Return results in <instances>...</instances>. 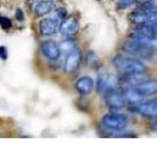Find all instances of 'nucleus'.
I'll use <instances>...</instances> for the list:
<instances>
[{
	"label": "nucleus",
	"instance_id": "9b49d317",
	"mask_svg": "<svg viewBox=\"0 0 157 147\" xmlns=\"http://www.w3.org/2000/svg\"><path fill=\"white\" fill-rule=\"evenodd\" d=\"M80 28L78 21L74 17H66L59 24V32L62 36H72Z\"/></svg>",
	"mask_w": 157,
	"mask_h": 147
},
{
	"label": "nucleus",
	"instance_id": "423d86ee",
	"mask_svg": "<svg viewBox=\"0 0 157 147\" xmlns=\"http://www.w3.org/2000/svg\"><path fill=\"white\" fill-rule=\"evenodd\" d=\"M135 111L145 118L157 117V98L146 100L135 106Z\"/></svg>",
	"mask_w": 157,
	"mask_h": 147
},
{
	"label": "nucleus",
	"instance_id": "6ab92c4d",
	"mask_svg": "<svg viewBox=\"0 0 157 147\" xmlns=\"http://www.w3.org/2000/svg\"><path fill=\"white\" fill-rule=\"evenodd\" d=\"M56 15H57V18L58 19H62L64 20L66 18L67 16V11H66V9H64V8H59L56 10Z\"/></svg>",
	"mask_w": 157,
	"mask_h": 147
},
{
	"label": "nucleus",
	"instance_id": "f3484780",
	"mask_svg": "<svg viewBox=\"0 0 157 147\" xmlns=\"http://www.w3.org/2000/svg\"><path fill=\"white\" fill-rule=\"evenodd\" d=\"M139 9L142 10H157V0H144Z\"/></svg>",
	"mask_w": 157,
	"mask_h": 147
},
{
	"label": "nucleus",
	"instance_id": "2eb2a0df",
	"mask_svg": "<svg viewBox=\"0 0 157 147\" xmlns=\"http://www.w3.org/2000/svg\"><path fill=\"white\" fill-rule=\"evenodd\" d=\"M78 48L77 43L75 42V40H71V39H68V40L63 41L60 44V49H61V52H65L67 54H69L70 52L74 51L75 49Z\"/></svg>",
	"mask_w": 157,
	"mask_h": 147
},
{
	"label": "nucleus",
	"instance_id": "39448f33",
	"mask_svg": "<svg viewBox=\"0 0 157 147\" xmlns=\"http://www.w3.org/2000/svg\"><path fill=\"white\" fill-rule=\"evenodd\" d=\"M118 85V78L110 73H103L98 77L96 82V89L101 93L114 91Z\"/></svg>",
	"mask_w": 157,
	"mask_h": 147
},
{
	"label": "nucleus",
	"instance_id": "4468645a",
	"mask_svg": "<svg viewBox=\"0 0 157 147\" xmlns=\"http://www.w3.org/2000/svg\"><path fill=\"white\" fill-rule=\"evenodd\" d=\"M54 9V3L51 0H41L34 7V13L37 17H43Z\"/></svg>",
	"mask_w": 157,
	"mask_h": 147
},
{
	"label": "nucleus",
	"instance_id": "f257e3e1",
	"mask_svg": "<svg viewBox=\"0 0 157 147\" xmlns=\"http://www.w3.org/2000/svg\"><path fill=\"white\" fill-rule=\"evenodd\" d=\"M113 64L121 73L129 76L142 75L147 71V67L144 63L132 57L117 55L113 59Z\"/></svg>",
	"mask_w": 157,
	"mask_h": 147
},
{
	"label": "nucleus",
	"instance_id": "5701e85b",
	"mask_svg": "<svg viewBox=\"0 0 157 147\" xmlns=\"http://www.w3.org/2000/svg\"><path fill=\"white\" fill-rule=\"evenodd\" d=\"M156 37H157V34H156Z\"/></svg>",
	"mask_w": 157,
	"mask_h": 147
},
{
	"label": "nucleus",
	"instance_id": "7ed1b4c3",
	"mask_svg": "<svg viewBox=\"0 0 157 147\" xmlns=\"http://www.w3.org/2000/svg\"><path fill=\"white\" fill-rule=\"evenodd\" d=\"M130 21L136 24V26H141V24H147L157 22V10H142L137 9L136 11L132 12L130 16Z\"/></svg>",
	"mask_w": 157,
	"mask_h": 147
},
{
	"label": "nucleus",
	"instance_id": "1a4fd4ad",
	"mask_svg": "<svg viewBox=\"0 0 157 147\" xmlns=\"http://www.w3.org/2000/svg\"><path fill=\"white\" fill-rule=\"evenodd\" d=\"M81 61H82V54L80 50H78V48H77L67 55L65 64H64V71L67 74H73L80 67Z\"/></svg>",
	"mask_w": 157,
	"mask_h": 147
},
{
	"label": "nucleus",
	"instance_id": "a211bd4d",
	"mask_svg": "<svg viewBox=\"0 0 157 147\" xmlns=\"http://www.w3.org/2000/svg\"><path fill=\"white\" fill-rule=\"evenodd\" d=\"M0 24H1V27L4 29H8L12 27V21L9 18L4 17V16H2L1 18H0Z\"/></svg>",
	"mask_w": 157,
	"mask_h": 147
},
{
	"label": "nucleus",
	"instance_id": "6e6552de",
	"mask_svg": "<svg viewBox=\"0 0 157 147\" xmlns=\"http://www.w3.org/2000/svg\"><path fill=\"white\" fill-rule=\"evenodd\" d=\"M105 102L107 106L111 108V109L114 110H120L122 108H124L128 102V99L125 94H122V93L111 91L108 92L107 95L105 97Z\"/></svg>",
	"mask_w": 157,
	"mask_h": 147
},
{
	"label": "nucleus",
	"instance_id": "aec40b11",
	"mask_svg": "<svg viewBox=\"0 0 157 147\" xmlns=\"http://www.w3.org/2000/svg\"><path fill=\"white\" fill-rule=\"evenodd\" d=\"M15 17H16V19L19 20V21H23V20L25 19V15H24V13H23V11H22L21 9H17L16 10Z\"/></svg>",
	"mask_w": 157,
	"mask_h": 147
},
{
	"label": "nucleus",
	"instance_id": "dca6fc26",
	"mask_svg": "<svg viewBox=\"0 0 157 147\" xmlns=\"http://www.w3.org/2000/svg\"><path fill=\"white\" fill-rule=\"evenodd\" d=\"M144 0H118L117 1V8L120 10H124L126 8H129L132 5L137 2H144Z\"/></svg>",
	"mask_w": 157,
	"mask_h": 147
},
{
	"label": "nucleus",
	"instance_id": "4be33fe9",
	"mask_svg": "<svg viewBox=\"0 0 157 147\" xmlns=\"http://www.w3.org/2000/svg\"><path fill=\"white\" fill-rule=\"evenodd\" d=\"M152 127L157 131V119L153 122V124H152Z\"/></svg>",
	"mask_w": 157,
	"mask_h": 147
},
{
	"label": "nucleus",
	"instance_id": "9d476101",
	"mask_svg": "<svg viewBox=\"0 0 157 147\" xmlns=\"http://www.w3.org/2000/svg\"><path fill=\"white\" fill-rule=\"evenodd\" d=\"M40 50L44 55V57L51 61L57 60L61 55L60 46H58V44L55 43L53 40L44 41L40 46Z\"/></svg>",
	"mask_w": 157,
	"mask_h": 147
},
{
	"label": "nucleus",
	"instance_id": "ddd939ff",
	"mask_svg": "<svg viewBox=\"0 0 157 147\" xmlns=\"http://www.w3.org/2000/svg\"><path fill=\"white\" fill-rule=\"evenodd\" d=\"M94 83L93 80L88 76H83L80 77L75 83V88L78 93L82 95H87L92 91Z\"/></svg>",
	"mask_w": 157,
	"mask_h": 147
},
{
	"label": "nucleus",
	"instance_id": "0eeeda50",
	"mask_svg": "<svg viewBox=\"0 0 157 147\" xmlns=\"http://www.w3.org/2000/svg\"><path fill=\"white\" fill-rule=\"evenodd\" d=\"M132 88L139 93L141 97L157 94V80H147L140 81Z\"/></svg>",
	"mask_w": 157,
	"mask_h": 147
},
{
	"label": "nucleus",
	"instance_id": "412c9836",
	"mask_svg": "<svg viewBox=\"0 0 157 147\" xmlns=\"http://www.w3.org/2000/svg\"><path fill=\"white\" fill-rule=\"evenodd\" d=\"M0 55H1V58L3 59V60H5L7 57H8V54L6 52V49H5L4 46H1L0 47Z\"/></svg>",
	"mask_w": 157,
	"mask_h": 147
},
{
	"label": "nucleus",
	"instance_id": "20e7f679",
	"mask_svg": "<svg viewBox=\"0 0 157 147\" xmlns=\"http://www.w3.org/2000/svg\"><path fill=\"white\" fill-rule=\"evenodd\" d=\"M123 49H124L126 52L132 54V55L140 56L144 58H148L154 52L146 45H144V43L137 41L136 39H134V38H132L129 41H126L123 44Z\"/></svg>",
	"mask_w": 157,
	"mask_h": 147
},
{
	"label": "nucleus",
	"instance_id": "f03ea898",
	"mask_svg": "<svg viewBox=\"0 0 157 147\" xmlns=\"http://www.w3.org/2000/svg\"><path fill=\"white\" fill-rule=\"evenodd\" d=\"M101 123L107 129L115 131H120L126 129V126L129 124V119L124 114L109 113V114H106L102 117Z\"/></svg>",
	"mask_w": 157,
	"mask_h": 147
},
{
	"label": "nucleus",
	"instance_id": "f8f14e48",
	"mask_svg": "<svg viewBox=\"0 0 157 147\" xmlns=\"http://www.w3.org/2000/svg\"><path fill=\"white\" fill-rule=\"evenodd\" d=\"M59 28V24L57 20L52 18H44L39 22V32L41 36H50L56 33L57 28Z\"/></svg>",
	"mask_w": 157,
	"mask_h": 147
}]
</instances>
